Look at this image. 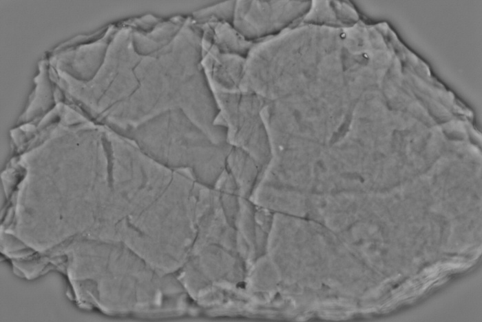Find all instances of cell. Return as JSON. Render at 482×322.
I'll list each match as a JSON object with an SVG mask.
<instances>
[{"label":"cell","mask_w":482,"mask_h":322,"mask_svg":"<svg viewBox=\"0 0 482 322\" xmlns=\"http://www.w3.org/2000/svg\"><path fill=\"white\" fill-rule=\"evenodd\" d=\"M148 157L174 170L190 173L198 183L211 187L226 166L219 143L180 108L162 112L156 122Z\"/></svg>","instance_id":"1"}]
</instances>
